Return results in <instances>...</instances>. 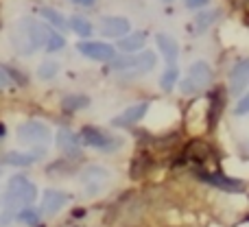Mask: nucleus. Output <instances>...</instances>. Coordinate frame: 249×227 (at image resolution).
Instances as JSON below:
<instances>
[{
  "label": "nucleus",
  "instance_id": "1",
  "mask_svg": "<svg viewBox=\"0 0 249 227\" xmlns=\"http://www.w3.org/2000/svg\"><path fill=\"white\" fill-rule=\"evenodd\" d=\"M37 199V186L24 175H16L9 179L7 194H4V212L0 225H7L9 221H16V214L22 208H29Z\"/></svg>",
  "mask_w": 249,
  "mask_h": 227
},
{
  "label": "nucleus",
  "instance_id": "2",
  "mask_svg": "<svg viewBox=\"0 0 249 227\" xmlns=\"http://www.w3.org/2000/svg\"><path fill=\"white\" fill-rule=\"evenodd\" d=\"M48 33H51L48 24H42L33 17H22L13 31V46L20 55H31V52L46 46Z\"/></svg>",
  "mask_w": 249,
  "mask_h": 227
},
{
  "label": "nucleus",
  "instance_id": "3",
  "mask_svg": "<svg viewBox=\"0 0 249 227\" xmlns=\"http://www.w3.org/2000/svg\"><path fill=\"white\" fill-rule=\"evenodd\" d=\"M155 64H158V55L153 51H142L138 55L116 57L114 61H109V68L121 74H144L153 70Z\"/></svg>",
  "mask_w": 249,
  "mask_h": 227
},
{
  "label": "nucleus",
  "instance_id": "4",
  "mask_svg": "<svg viewBox=\"0 0 249 227\" xmlns=\"http://www.w3.org/2000/svg\"><path fill=\"white\" fill-rule=\"evenodd\" d=\"M210 83H212V68H210V64L199 59V61H195V64L188 68L186 79H181V81L177 83V90H179L181 94H197V92L206 90Z\"/></svg>",
  "mask_w": 249,
  "mask_h": 227
},
{
  "label": "nucleus",
  "instance_id": "5",
  "mask_svg": "<svg viewBox=\"0 0 249 227\" xmlns=\"http://www.w3.org/2000/svg\"><path fill=\"white\" fill-rule=\"evenodd\" d=\"M81 144L86 146H92V149H99V151H105V153H112V151H118L123 146V138L118 136H112V133L103 131L99 127H83L81 133Z\"/></svg>",
  "mask_w": 249,
  "mask_h": 227
},
{
  "label": "nucleus",
  "instance_id": "6",
  "mask_svg": "<svg viewBox=\"0 0 249 227\" xmlns=\"http://www.w3.org/2000/svg\"><path fill=\"white\" fill-rule=\"evenodd\" d=\"M109 171L103 166H88L81 171V175H79V181H81V188L83 192L88 194V197H96V194H101L105 188H107L109 184Z\"/></svg>",
  "mask_w": 249,
  "mask_h": 227
},
{
  "label": "nucleus",
  "instance_id": "7",
  "mask_svg": "<svg viewBox=\"0 0 249 227\" xmlns=\"http://www.w3.org/2000/svg\"><path fill=\"white\" fill-rule=\"evenodd\" d=\"M18 136H20L22 142H26V144H46V142H51V129H48L46 122H42V120H26L24 124H20V129H18Z\"/></svg>",
  "mask_w": 249,
  "mask_h": 227
},
{
  "label": "nucleus",
  "instance_id": "8",
  "mask_svg": "<svg viewBox=\"0 0 249 227\" xmlns=\"http://www.w3.org/2000/svg\"><path fill=\"white\" fill-rule=\"evenodd\" d=\"M77 51L83 57L92 61H114L116 59V48L107 42H92V39H83L77 44Z\"/></svg>",
  "mask_w": 249,
  "mask_h": 227
},
{
  "label": "nucleus",
  "instance_id": "9",
  "mask_svg": "<svg viewBox=\"0 0 249 227\" xmlns=\"http://www.w3.org/2000/svg\"><path fill=\"white\" fill-rule=\"evenodd\" d=\"M197 177L206 184L214 186L219 190H225V192H243L245 190V184L241 179H234V177H228L223 173H206V171H197Z\"/></svg>",
  "mask_w": 249,
  "mask_h": 227
},
{
  "label": "nucleus",
  "instance_id": "10",
  "mask_svg": "<svg viewBox=\"0 0 249 227\" xmlns=\"http://www.w3.org/2000/svg\"><path fill=\"white\" fill-rule=\"evenodd\" d=\"M149 107H151V103H146V101L136 103V105H129V107H124L118 116L112 118V127H131V124L140 122V120L146 116V112H149Z\"/></svg>",
  "mask_w": 249,
  "mask_h": 227
},
{
  "label": "nucleus",
  "instance_id": "11",
  "mask_svg": "<svg viewBox=\"0 0 249 227\" xmlns=\"http://www.w3.org/2000/svg\"><path fill=\"white\" fill-rule=\"evenodd\" d=\"M70 201V194L64 192V190H46L42 197V206H39V212L44 216H55L57 212H61Z\"/></svg>",
  "mask_w": 249,
  "mask_h": 227
},
{
  "label": "nucleus",
  "instance_id": "12",
  "mask_svg": "<svg viewBox=\"0 0 249 227\" xmlns=\"http://www.w3.org/2000/svg\"><path fill=\"white\" fill-rule=\"evenodd\" d=\"M247 86H249V57L234 64V68L230 70V92L234 96H238L247 90Z\"/></svg>",
  "mask_w": 249,
  "mask_h": 227
},
{
  "label": "nucleus",
  "instance_id": "13",
  "mask_svg": "<svg viewBox=\"0 0 249 227\" xmlns=\"http://www.w3.org/2000/svg\"><path fill=\"white\" fill-rule=\"evenodd\" d=\"M101 33L105 37H124L131 33V22L123 16H105L101 20Z\"/></svg>",
  "mask_w": 249,
  "mask_h": 227
},
{
  "label": "nucleus",
  "instance_id": "14",
  "mask_svg": "<svg viewBox=\"0 0 249 227\" xmlns=\"http://www.w3.org/2000/svg\"><path fill=\"white\" fill-rule=\"evenodd\" d=\"M55 140L59 151L66 155H79V151H81V138L74 131H70V129H59Z\"/></svg>",
  "mask_w": 249,
  "mask_h": 227
},
{
  "label": "nucleus",
  "instance_id": "15",
  "mask_svg": "<svg viewBox=\"0 0 249 227\" xmlns=\"http://www.w3.org/2000/svg\"><path fill=\"white\" fill-rule=\"evenodd\" d=\"M155 42H158V48H160V52H162L164 61H166L168 66H175L177 57H179V44L166 33H158L155 35Z\"/></svg>",
  "mask_w": 249,
  "mask_h": 227
},
{
  "label": "nucleus",
  "instance_id": "16",
  "mask_svg": "<svg viewBox=\"0 0 249 227\" xmlns=\"http://www.w3.org/2000/svg\"><path fill=\"white\" fill-rule=\"evenodd\" d=\"M44 151H9L4 155V164L9 166H31V164L37 162V157Z\"/></svg>",
  "mask_w": 249,
  "mask_h": 227
},
{
  "label": "nucleus",
  "instance_id": "17",
  "mask_svg": "<svg viewBox=\"0 0 249 227\" xmlns=\"http://www.w3.org/2000/svg\"><path fill=\"white\" fill-rule=\"evenodd\" d=\"M144 42H146V35L138 31V33H129V35H124V37L118 39V48L131 55V52L140 51V48L144 46Z\"/></svg>",
  "mask_w": 249,
  "mask_h": 227
},
{
  "label": "nucleus",
  "instance_id": "18",
  "mask_svg": "<svg viewBox=\"0 0 249 227\" xmlns=\"http://www.w3.org/2000/svg\"><path fill=\"white\" fill-rule=\"evenodd\" d=\"M61 107L64 112H81V109L90 107V96L86 94H68L61 101Z\"/></svg>",
  "mask_w": 249,
  "mask_h": 227
},
{
  "label": "nucleus",
  "instance_id": "19",
  "mask_svg": "<svg viewBox=\"0 0 249 227\" xmlns=\"http://www.w3.org/2000/svg\"><path fill=\"white\" fill-rule=\"evenodd\" d=\"M42 17L48 22L51 29H57V31H66L68 29V20L61 16L57 9H51V7H44L42 9Z\"/></svg>",
  "mask_w": 249,
  "mask_h": 227
},
{
  "label": "nucleus",
  "instance_id": "20",
  "mask_svg": "<svg viewBox=\"0 0 249 227\" xmlns=\"http://www.w3.org/2000/svg\"><path fill=\"white\" fill-rule=\"evenodd\" d=\"M68 26L79 35V37H90V35L94 33V26H92V22L86 20V17H81V16H72V17H70Z\"/></svg>",
  "mask_w": 249,
  "mask_h": 227
},
{
  "label": "nucleus",
  "instance_id": "21",
  "mask_svg": "<svg viewBox=\"0 0 249 227\" xmlns=\"http://www.w3.org/2000/svg\"><path fill=\"white\" fill-rule=\"evenodd\" d=\"M177 83H179V70L175 66H168V70H164L162 77H160V87L164 92H171L177 87Z\"/></svg>",
  "mask_w": 249,
  "mask_h": 227
},
{
  "label": "nucleus",
  "instance_id": "22",
  "mask_svg": "<svg viewBox=\"0 0 249 227\" xmlns=\"http://www.w3.org/2000/svg\"><path fill=\"white\" fill-rule=\"evenodd\" d=\"M59 74V64L55 59H46L37 66V79L39 81H51Z\"/></svg>",
  "mask_w": 249,
  "mask_h": 227
},
{
  "label": "nucleus",
  "instance_id": "23",
  "mask_svg": "<svg viewBox=\"0 0 249 227\" xmlns=\"http://www.w3.org/2000/svg\"><path fill=\"white\" fill-rule=\"evenodd\" d=\"M216 17H219V11H199V16L195 17V29H197L199 33H203L208 26H212V22H214Z\"/></svg>",
  "mask_w": 249,
  "mask_h": 227
},
{
  "label": "nucleus",
  "instance_id": "24",
  "mask_svg": "<svg viewBox=\"0 0 249 227\" xmlns=\"http://www.w3.org/2000/svg\"><path fill=\"white\" fill-rule=\"evenodd\" d=\"M39 216H42V212L39 210H33V208H22L20 212L16 214V221H20V223H26V225H37L39 223Z\"/></svg>",
  "mask_w": 249,
  "mask_h": 227
},
{
  "label": "nucleus",
  "instance_id": "25",
  "mask_svg": "<svg viewBox=\"0 0 249 227\" xmlns=\"http://www.w3.org/2000/svg\"><path fill=\"white\" fill-rule=\"evenodd\" d=\"M66 46V39L61 37L59 33H57L55 29H51V33H48V39H46V51L48 52H55V51H61V48Z\"/></svg>",
  "mask_w": 249,
  "mask_h": 227
},
{
  "label": "nucleus",
  "instance_id": "26",
  "mask_svg": "<svg viewBox=\"0 0 249 227\" xmlns=\"http://www.w3.org/2000/svg\"><path fill=\"white\" fill-rule=\"evenodd\" d=\"M223 101H225L223 92H221V87H216V94L212 96V107H210V122H214V120L219 118V114H221V105H223Z\"/></svg>",
  "mask_w": 249,
  "mask_h": 227
},
{
  "label": "nucleus",
  "instance_id": "27",
  "mask_svg": "<svg viewBox=\"0 0 249 227\" xmlns=\"http://www.w3.org/2000/svg\"><path fill=\"white\" fill-rule=\"evenodd\" d=\"M234 114H236V116H245V114H249V92H247V94L236 103V107H234Z\"/></svg>",
  "mask_w": 249,
  "mask_h": 227
},
{
  "label": "nucleus",
  "instance_id": "28",
  "mask_svg": "<svg viewBox=\"0 0 249 227\" xmlns=\"http://www.w3.org/2000/svg\"><path fill=\"white\" fill-rule=\"evenodd\" d=\"M184 2L188 9H203V7H208L210 0H184Z\"/></svg>",
  "mask_w": 249,
  "mask_h": 227
},
{
  "label": "nucleus",
  "instance_id": "29",
  "mask_svg": "<svg viewBox=\"0 0 249 227\" xmlns=\"http://www.w3.org/2000/svg\"><path fill=\"white\" fill-rule=\"evenodd\" d=\"M9 83H11V79H9V74L4 72L2 68H0V90H4V87H9Z\"/></svg>",
  "mask_w": 249,
  "mask_h": 227
},
{
  "label": "nucleus",
  "instance_id": "30",
  "mask_svg": "<svg viewBox=\"0 0 249 227\" xmlns=\"http://www.w3.org/2000/svg\"><path fill=\"white\" fill-rule=\"evenodd\" d=\"M70 2H74V4H81V7H92V4H94L96 0H70Z\"/></svg>",
  "mask_w": 249,
  "mask_h": 227
},
{
  "label": "nucleus",
  "instance_id": "31",
  "mask_svg": "<svg viewBox=\"0 0 249 227\" xmlns=\"http://www.w3.org/2000/svg\"><path fill=\"white\" fill-rule=\"evenodd\" d=\"M162 2H171V0H162Z\"/></svg>",
  "mask_w": 249,
  "mask_h": 227
}]
</instances>
